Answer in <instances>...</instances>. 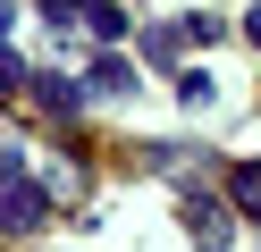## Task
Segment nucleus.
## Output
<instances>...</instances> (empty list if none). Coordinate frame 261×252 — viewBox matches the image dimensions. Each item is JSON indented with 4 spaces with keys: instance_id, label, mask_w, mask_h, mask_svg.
<instances>
[{
    "instance_id": "f257e3e1",
    "label": "nucleus",
    "mask_w": 261,
    "mask_h": 252,
    "mask_svg": "<svg viewBox=\"0 0 261 252\" xmlns=\"http://www.w3.org/2000/svg\"><path fill=\"white\" fill-rule=\"evenodd\" d=\"M42 218H51V185L25 177L17 151H0V235H34Z\"/></svg>"
},
{
    "instance_id": "f03ea898",
    "label": "nucleus",
    "mask_w": 261,
    "mask_h": 252,
    "mask_svg": "<svg viewBox=\"0 0 261 252\" xmlns=\"http://www.w3.org/2000/svg\"><path fill=\"white\" fill-rule=\"evenodd\" d=\"M186 235H194V252H227V235H236V227H227V202L194 185V193H186Z\"/></svg>"
},
{
    "instance_id": "7ed1b4c3",
    "label": "nucleus",
    "mask_w": 261,
    "mask_h": 252,
    "mask_svg": "<svg viewBox=\"0 0 261 252\" xmlns=\"http://www.w3.org/2000/svg\"><path fill=\"white\" fill-rule=\"evenodd\" d=\"M227 202H236L244 218H261V160H236V177H227Z\"/></svg>"
},
{
    "instance_id": "20e7f679",
    "label": "nucleus",
    "mask_w": 261,
    "mask_h": 252,
    "mask_svg": "<svg viewBox=\"0 0 261 252\" xmlns=\"http://www.w3.org/2000/svg\"><path fill=\"white\" fill-rule=\"evenodd\" d=\"M93 93H135V59H118V50H110V59H93Z\"/></svg>"
},
{
    "instance_id": "39448f33",
    "label": "nucleus",
    "mask_w": 261,
    "mask_h": 252,
    "mask_svg": "<svg viewBox=\"0 0 261 252\" xmlns=\"http://www.w3.org/2000/svg\"><path fill=\"white\" fill-rule=\"evenodd\" d=\"M34 101H42V109H51V118H68V109H76V101H85V93H76V84H68V76H59V67H51V76H34Z\"/></svg>"
},
{
    "instance_id": "423d86ee",
    "label": "nucleus",
    "mask_w": 261,
    "mask_h": 252,
    "mask_svg": "<svg viewBox=\"0 0 261 252\" xmlns=\"http://www.w3.org/2000/svg\"><path fill=\"white\" fill-rule=\"evenodd\" d=\"M42 17L68 34V25H85V17H93V0H42Z\"/></svg>"
},
{
    "instance_id": "0eeeda50",
    "label": "nucleus",
    "mask_w": 261,
    "mask_h": 252,
    "mask_svg": "<svg viewBox=\"0 0 261 252\" xmlns=\"http://www.w3.org/2000/svg\"><path fill=\"white\" fill-rule=\"evenodd\" d=\"M85 34H101V42H118V34H126V17L110 9V0H93V17H85Z\"/></svg>"
},
{
    "instance_id": "6e6552de",
    "label": "nucleus",
    "mask_w": 261,
    "mask_h": 252,
    "mask_svg": "<svg viewBox=\"0 0 261 252\" xmlns=\"http://www.w3.org/2000/svg\"><path fill=\"white\" fill-rule=\"evenodd\" d=\"M25 84H34V76H25V67H17V50L0 42V101H9V93H25Z\"/></svg>"
},
{
    "instance_id": "1a4fd4ad",
    "label": "nucleus",
    "mask_w": 261,
    "mask_h": 252,
    "mask_svg": "<svg viewBox=\"0 0 261 252\" xmlns=\"http://www.w3.org/2000/svg\"><path fill=\"white\" fill-rule=\"evenodd\" d=\"M244 34H253V50H261V9H253V17H244Z\"/></svg>"
},
{
    "instance_id": "9d476101",
    "label": "nucleus",
    "mask_w": 261,
    "mask_h": 252,
    "mask_svg": "<svg viewBox=\"0 0 261 252\" xmlns=\"http://www.w3.org/2000/svg\"><path fill=\"white\" fill-rule=\"evenodd\" d=\"M9 25H17V9H9V0H0V34H9Z\"/></svg>"
}]
</instances>
